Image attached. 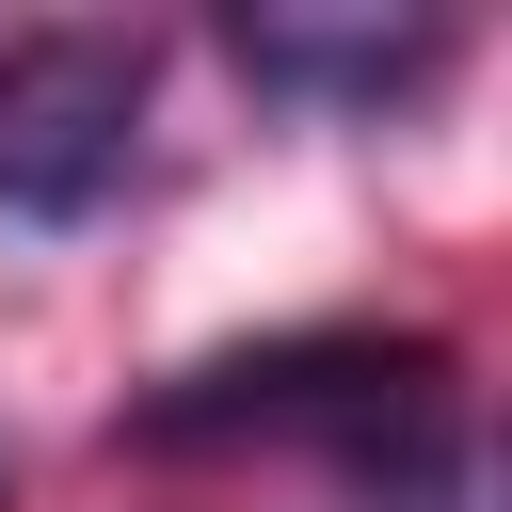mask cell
Wrapping results in <instances>:
<instances>
[{"instance_id": "obj_1", "label": "cell", "mask_w": 512, "mask_h": 512, "mask_svg": "<svg viewBox=\"0 0 512 512\" xmlns=\"http://www.w3.org/2000/svg\"><path fill=\"white\" fill-rule=\"evenodd\" d=\"M128 448H336L368 512H480L464 384L432 336H256L128 400Z\"/></svg>"}, {"instance_id": "obj_2", "label": "cell", "mask_w": 512, "mask_h": 512, "mask_svg": "<svg viewBox=\"0 0 512 512\" xmlns=\"http://www.w3.org/2000/svg\"><path fill=\"white\" fill-rule=\"evenodd\" d=\"M144 160V48L128 32H16L0 48V224H96Z\"/></svg>"}, {"instance_id": "obj_3", "label": "cell", "mask_w": 512, "mask_h": 512, "mask_svg": "<svg viewBox=\"0 0 512 512\" xmlns=\"http://www.w3.org/2000/svg\"><path fill=\"white\" fill-rule=\"evenodd\" d=\"M240 64H256L272 96L384 112V96H416V80L448 64V32H432V16H240Z\"/></svg>"}]
</instances>
